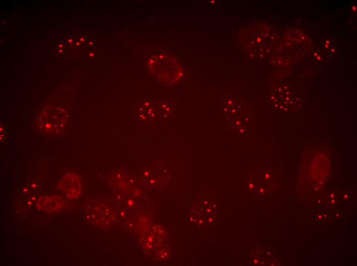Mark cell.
Segmentation results:
<instances>
[{"label":"cell","mask_w":357,"mask_h":266,"mask_svg":"<svg viewBox=\"0 0 357 266\" xmlns=\"http://www.w3.org/2000/svg\"><path fill=\"white\" fill-rule=\"evenodd\" d=\"M333 196H334V195H333V194H330V197H331V198H333Z\"/></svg>","instance_id":"5"},{"label":"cell","mask_w":357,"mask_h":266,"mask_svg":"<svg viewBox=\"0 0 357 266\" xmlns=\"http://www.w3.org/2000/svg\"><path fill=\"white\" fill-rule=\"evenodd\" d=\"M64 201L60 195H45L39 197L35 206L38 210L46 213L59 211L63 207Z\"/></svg>","instance_id":"3"},{"label":"cell","mask_w":357,"mask_h":266,"mask_svg":"<svg viewBox=\"0 0 357 266\" xmlns=\"http://www.w3.org/2000/svg\"><path fill=\"white\" fill-rule=\"evenodd\" d=\"M331 202V204L333 205L335 204V201L334 199L332 200Z\"/></svg>","instance_id":"4"},{"label":"cell","mask_w":357,"mask_h":266,"mask_svg":"<svg viewBox=\"0 0 357 266\" xmlns=\"http://www.w3.org/2000/svg\"><path fill=\"white\" fill-rule=\"evenodd\" d=\"M67 121L68 115L63 108L51 105L38 115L36 121V127L44 135H55L65 128Z\"/></svg>","instance_id":"1"},{"label":"cell","mask_w":357,"mask_h":266,"mask_svg":"<svg viewBox=\"0 0 357 266\" xmlns=\"http://www.w3.org/2000/svg\"><path fill=\"white\" fill-rule=\"evenodd\" d=\"M81 186L80 177L73 172H69L63 175L57 185L58 189L70 199L78 197L81 192Z\"/></svg>","instance_id":"2"}]
</instances>
